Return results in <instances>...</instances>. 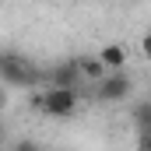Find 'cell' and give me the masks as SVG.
Wrapping results in <instances>:
<instances>
[{
	"mask_svg": "<svg viewBox=\"0 0 151 151\" xmlns=\"http://www.w3.org/2000/svg\"><path fill=\"white\" fill-rule=\"evenodd\" d=\"M35 109L49 119H67L77 113V88H42L35 91Z\"/></svg>",
	"mask_w": 151,
	"mask_h": 151,
	"instance_id": "1",
	"label": "cell"
},
{
	"mask_svg": "<svg viewBox=\"0 0 151 151\" xmlns=\"http://www.w3.org/2000/svg\"><path fill=\"white\" fill-rule=\"evenodd\" d=\"M0 81H4V84H14V88H32V84H35V67H32L25 56L4 53V56H0Z\"/></svg>",
	"mask_w": 151,
	"mask_h": 151,
	"instance_id": "2",
	"label": "cell"
},
{
	"mask_svg": "<svg viewBox=\"0 0 151 151\" xmlns=\"http://www.w3.org/2000/svg\"><path fill=\"white\" fill-rule=\"evenodd\" d=\"M130 77H127V70L123 74H106V81L102 84H95V95L102 99V102H123L127 95H130Z\"/></svg>",
	"mask_w": 151,
	"mask_h": 151,
	"instance_id": "3",
	"label": "cell"
},
{
	"mask_svg": "<svg viewBox=\"0 0 151 151\" xmlns=\"http://www.w3.org/2000/svg\"><path fill=\"white\" fill-rule=\"evenodd\" d=\"M95 56H99V63H102L109 74H123V67H127V46H123V42H109V46H102Z\"/></svg>",
	"mask_w": 151,
	"mask_h": 151,
	"instance_id": "4",
	"label": "cell"
},
{
	"mask_svg": "<svg viewBox=\"0 0 151 151\" xmlns=\"http://www.w3.org/2000/svg\"><path fill=\"white\" fill-rule=\"evenodd\" d=\"M77 81H81V70H77V60H67V63L53 67V74H49V88H74Z\"/></svg>",
	"mask_w": 151,
	"mask_h": 151,
	"instance_id": "5",
	"label": "cell"
},
{
	"mask_svg": "<svg viewBox=\"0 0 151 151\" xmlns=\"http://www.w3.org/2000/svg\"><path fill=\"white\" fill-rule=\"evenodd\" d=\"M77 70H81V81H88V84H102L106 74H109L99 63V56H77Z\"/></svg>",
	"mask_w": 151,
	"mask_h": 151,
	"instance_id": "6",
	"label": "cell"
},
{
	"mask_svg": "<svg viewBox=\"0 0 151 151\" xmlns=\"http://www.w3.org/2000/svg\"><path fill=\"white\" fill-rule=\"evenodd\" d=\"M134 119H137V127H141V130H151V106H137Z\"/></svg>",
	"mask_w": 151,
	"mask_h": 151,
	"instance_id": "7",
	"label": "cell"
},
{
	"mask_svg": "<svg viewBox=\"0 0 151 151\" xmlns=\"http://www.w3.org/2000/svg\"><path fill=\"white\" fill-rule=\"evenodd\" d=\"M11 151H42V148H39V141L21 137V141H11Z\"/></svg>",
	"mask_w": 151,
	"mask_h": 151,
	"instance_id": "8",
	"label": "cell"
},
{
	"mask_svg": "<svg viewBox=\"0 0 151 151\" xmlns=\"http://www.w3.org/2000/svg\"><path fill=\"white\" fill-rule=\"evenodd\" d=\"M141 56H144V60H151V28L141 35Z\"/></svg>",
	"mask_w": 151,
	"mask_h": 151,
	"instance_id": "9",
	"label": "cell"
},
{
	"mask_svg": "<svg viewBox=\"0 0 151 151\" xmlns=\"http://www.w3.org/2000/svg\"><path fill=\"white\" fill-rule=\"evenodd\" d=\"M137 151H151V130H141V137H137Z\"/></svg>",
	"mask_w": 151,
	"mask_h": 151,
	"instance_id": "10",
	"label": "cell"
},
{
	"mask_svg": "<svg viewBox=\"0 0 151 151\" xmlns=\"http://www.w3.org/2000/svg\"><path fill=\"white\" fill-rule=\"evenodd\" d=\"M7 102H11V95H7V88H0V113L7 109Z\"/></svg>",
	"mask_w": 151,
	"mask_h": 151,
	"instance_id": "11",
	"label": "cell"
},
{
	"mask_svg": "<svg viewBox=\"0 0 151 151\" xmlns=\"http://www.w3.org/2000/svg\"><path fill=\"white\" fill-rule=\"evenodd\" d=\"M7 141V127H4V119H0V144Z\"/></svg>",
	"mask_w": 151,
	"mask_h": 151,
	"instance_id": "12",
	"label": "cell"
}]
</instances>
